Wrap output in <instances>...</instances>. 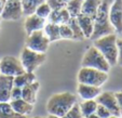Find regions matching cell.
Here are the masks:
<instances>
[{
    "mask_svg": "<svg viewBox=\"0 0 122 118\" xmlns=\"http://www.w3.org/2000/svg\"><path fill=\"white\" fill-rule=\"evenodd\" d=\"M112 0H102L101 5L94 17V30L91 39L95 40L103 36L115 34V29L109 21V9Z\"/></svg>",
    "mask_w": 122,
    "mask_h": 118,
    "instance_id": "obj_1",
    "label": "cell"
},
{
    "mask_svg": "<svg viewBox=\"0 0 122 118\" xmlns=\"http://www.w3.org/2000/svg\"><path fill=\"white\" fill-rule=\"evenodd\" d=\"M77 102V97L70 92H62L53 94L46 103V111L49 115L63 117Z\"/></svg>",
    "mask_w": 122,
    "mask_h": 118,
    "instance_id": "obj_2",
    "label": "cell"
},
{
    "mask_svg": "<svg viewBox=\"0 0 122 118\" xmlns=\"http://www.w3.org/2000/svg\"><path fill=\"white\" fill-rule=\"evenodd\" d=\"M93 46L104 55L110 66L117 64L118 61V48H117V36L115 34L106 35L94 40Z\"/></svg>",
    "mask_w": 122,
    "mask_h": 118,
    "instance_id": "obj_3",
    "label": "cell"
},
{
    "mask_svg": "<svg viewBox=\"0 0 122 118\" xmlns=\"http://www.w3.org/2000/svg\"><path fill=\"white\" fill-rule=\"evenodd\" d=\"M82 67H91L95 70H99L102 72L108 73L110 70V64L104 58V55L95 48L94 46L90 47L88 51L84 53L81 62Z\"/></svg>",
    "mask_w": 122,
    "mask_h": 118,
    "instance_id": "obj_4",
    "label": "cell"
},
{
    "mask_svg": "<svg viewBox=\"0 0 122 118\" xmlns=\"http://www.w3.org/2000/svg\"><path fill=\"white\" fill-rule=\"evenodd\" d=\"M108 79V74L99 70L91 68V67H81L78 73L79 83L91 85V86L102 87Z\"/></svg>",
    "mask_w": 122,
    "mask_h": 118,
    "instance_id": "obj_5",
    "label": "cell"
},
{
    "mask_svg": "<svg viewBox=\"0 0 122 118\" xmlns=\"http://www.w3.org/2000/svg\"><path fill=\"white\" fill-rule=\"evenodd\" d=\"M46 53H40L36 52L34 50H30L28 48H24L21 53V63L23 65L25 72L34 73L40 65H42L46 61Z\"/></svg>",
    "mask_w": 122,
    "mask_h": 118,
    "instance_id": "obj_6",
    "label": "cell"
},
{
    "mask_svg": "<svg viewBox=\"0 0 122 118\" xmlns=\"http://www.w3.org/2000/svg\"><path fill=\"white\" fill-rule=\"evenodd\" d=\"M25 72L21 60L15 56L7 55L0 60V74L5 76L15 77Z\"/></svg>",
    "mask_w": 122,
    "mask_h": 118,
    "instance_id": "obj_7",
    "label": "cell"
},
{
    "mask_svg": "<svg viewBox=\"0 0 122 118\" xmlns=\"http://www.w3.org/2000/svg\"><path fill=\"white\" fill-rule=\"evenodd\" d=\"M49 44H50V40L44 35L43 30H37L31 32L26 39V48L40 53H46Z\"/></svg>",
    "mask_w": 122,
    "mask_h": 118,
    "instance_id": "obj_8",
    "label": "cell"
},
{
    "mask_svg": "<svg viewBox=\"0 0 122 118\" xmlns=\"http://www.w3.org/2000/svg\"><path fill=\"white\" fill-rule=\"evenodd\" d=\"M23 15L24 13L21 1L7 0L0 17L5 21H19Z\"/></svg>",
    "mask_w": 122,
    "mask_h": 118,
    "instance_id": "obj_9",
    "label": "cell"
},
{
    "mask_svg": "<svg viewBox=\"0 0 122 118\" xmlns=\"http://www.w3.org/2000/svg\"><path fill=\"white\" fill-rule=\"evenodd\" d=\"M95 100H96L97 104L103 105L104 107H106V108L111 113V115H116V116L121 117L119 105H118L117 99H116V95L113 92H111V91L101 92L99 95Z\"/></svg>",
    "mask_w": 122,
    "mask_h": 118,
    "instance_id": "obj_10",
    "label": "cell"
},
{
    "mask_svg": "<svg viewBox=\"0 0 122 118\" xmlns=\"http://www.w3.org/2000/svg\"><path fill=\"white\" fill-rule=\"evenodd\" d=\"M109 21L118 34H122V0H112L109 9Z\"/></svg>",
    "mask_w": 122,
    "mask_h": 118,
    "instance_id": "obj_11",
    "label": "cell"
},
{
    "mask_svg": "<svg viewBox=\"0 0 122 118\" xmlns=\"http://www.w3.org/2000/svg\"><path fill=\"white\" fill-rule=\"evenodd\" d=\"M46 24V20L42 19V17H40L37 14L34 13L30 14V15H27L25 23H24V28H25V32H27V35H29V34L37 32V30H42Z\"/></svg>",
    "mask_w": 122,
    "mask_h": 118,
    "instance_id": "obj_12",
    "label": "cell"
},
{
    "mask_svg": "<svg viewBox=\"0 0 122 118\" xmlns=\"http://www.w3.org/2000/svg\"><path fill=\"white\" fill-rule=\"evenodd\" d=\"M13 78L0 74V102H10L11 90L13 88Z\"/></svg>",
    "mask_w": 122,
    "mask_h": 118,
    "instance_id": "obj_13",
    "label": "cell"
},
{
    "mask_svg": "<svg viewBox=\"0 0 122 118\" xmlns=\"http://www.w3.org/2000/svg\"><path fill=\"white\" fill-rule=\"evenodd\" d=\"M76 19L81 30H82L83 35H84V38L91 39L93 30H94V19H92V17H90L88 15H84L82 13L79 14Z\"/></svg>",
    "mask_w": 122,
    "mask_h": 118,
    "instance_id": "obj_14",
    "label": "cell"
},
{
    "mask_svg": "<svg viewBox=\"0 0 122 118\" xmlns=\"http://www.w3.org/2000/svg\"><path fill=\"white\" fill-rule=\"evenodd\" d=\"M77 91L79 93V97L82 100H95L102 92L101 87L84 85V83H79Z\"/></svg>",
    "mask_w": 122,
    "mask_h": 118,
    "instance_id": "obj_15",
    "label": "cell"
},
{
    "mask_svg": "<svg viewBox=\"0 0 122 118\" xmlns=\"http://www.w3.org/2000/svg\"><path fill=\"white\" fill-rule=\"evenodd\" d=\"M40 88V83L37 80L22 88V99L30 104H35L37 100V92Z\"/></svg>",
    "mask_w": 122,
    "mask_h": 118,
    "instance_id": "obj_16",
    "label": "cell"
},
{
    "mask_svg": "<svg viewBox=\"0 0 122 118\" xmlns=\"http://www.w3.org/2000/svg\"><path fill=\"white\" fill-rule=\"evenodd\" d=\"M71 16L67 11L66 8H62L60 10H52L51 14L48 17V22L50 23H54L57 25H62V24H67Z\"/></svg>",
    "mask_w": 122,
    "mask_h": 118,
    "instance_id": "obj_17",
    "label": "cell"
},
{
    "mask_svg": "<svg viewBox=\"0 0 122 118\" xmlns=\"http://www.w3.org/2000/svg\"><path fill=\"white\" fill-rule=\"evenodd\" d=\"M11 107L15 113L20 114L23 116H27L31 114L32 109H34V104L26 102L23 99H17V100H11L10 101Z\"/></svg>",
    "mask_w": 122,
    "mask_h": 118,
    "instance_id": "obj_18",
    "label": "cell"
},
{
    "mask_svg": "<svg viewBox=\"0 0 122 118\" xmlns=\"http://www.w3.org/2000/svg\"><path fill=\"white\" fill-rule=\"evenodd\" d=\"M101 2L102 0H84L82 5V9H81V13L94 19L97 10L101 5Z\"/></svg>",
    "mask_w": 122,
    "mask_h": 118,
    "instance_id": "obj_19",
    "label": "cell"
},
{
    "mask_svg": "<svg viewBox=\"0 0 122 118\" xmlns=\"http://www.w3.org/2000/svg\"><path fill=\"white\" fill-rule=\"evenodd\" d=\"M43 32L44 35L46 36L50 42L52 41H57L61 39L60 36V25L54 23H50V22H46V24L43 27Z\"/></svg>",
    "mask_w": 122,
    "mask_h": 118,
    "instance_id": "obj_20",
    "label": "cell"
},
{
    "mask_svg": "<svg viewBox=\"0 0 122 118\" xmlns=\"http://www.w3.org/2000/svg\"><path fill=\"white\" fill-rule=\"evenodd\" d=\"M36 80V76L34 73H29V72H24L22 74L17 75L13 78V85L15 87L19 88H23V87L27 86L29 83L34 82Z\"/></svg>",
    "mask_w": 122,
    "mask_h": 118,
    "instance_id": "obj_21",
    "label": "cell"
},
{
    "mask_svg": "<svg viewBox=\"0 0 122 118\" xmlns=\"http://www.w3.org/2000/svg\"><path fill=\"white\" fill-rule=\"evenodd\" d=\"M0 118H27V116L15 113L10 102H0Z\"/></svg>",
    "mask_w": 122,
    "mask_h": 118,
    "instance_id": "obj_22",
    "label": "cell"
},
{
    "mask_svg": "<svg viewBox=\"0 0 122 118\" xmlns=\"http://www.w3.org/2000/svg\"><path fill=\"white\" fill-rule=\"evenodd\" d=\"M97 105L98 104H97L96 100H83V102L79 104V108H80L82 116L85 117L91 114H94L96 112Z\"/></svg>",
    "mask_w": 122,
    "mask_h": 118,
    "instance_id": "obj_23",
    "label": "cell"
},
{
    "mask_svg": "<svg viewBox=\"0 0 122 118\" xmlns=\"http://www.w3.org/2000/svg\"><path fill=\"white\" fill-rule=\"evenodd\" d=\"M46 0H22V8H23L24 15H30L34 14L36 9L39 7L41 3H43Z\"/></svg>",
    "mask_w": 122,
    "mask_h": 118,
    "instance_id": "obj_24",
    "label": "cell"
},
{
    "mask_svg": "<svg viewBox=\"0 0 122 118\" xmlns=\"http://www.w3.org/2000/svg\"><path fill=\"white\" fill-rule=\"evenodd\" d=\"M84 0H70L69 2L66 3V9L69 12L71 17H77L79 14L81 13V9H82V5Z\"/></svg>",
    "mask_w": 122,
    "mask_h": 118,
    "instance_id": "obj_25",
    "label": "cell"
},
{
    "mask_svg": "<svg viewBox=\"0 0 122 118\" xmlns=\"http://www.w3.org/2000/svg\"><path fill=\"white\" fill-rule=\"evenodd\" d=\"M67 24L69 25V27H70V29H71V32H72V39H75V40L85 39L84 35H83V32H82V30H81L80 26H79L78 22H77L76 17H70Z\"/></svg>",
    "mask_w": 122,
    "mask_h": 118,
    "instance_id": "obj_26",
    "label": "cell"
},
{
    "mask_svg": "<svg viewBox=\"0 0 122 118\" xmlns=\"http://www.w3.org/2000/svg\"><path fill=\"white\" fill-rule=\"evenodd\" d=\"M51 12H52V9H51V8L49 7L48 3L44 1L43 3H41V5L36 9L35 14H37L38 16H40V17H42V19H44V20H48V17L51 14Z\"/></svg>",
    "mask_w": 122,
    "mask_h": 118,
    "instance_id": "obj_27",
    "label": "cell"
},
{
    "mask_svg": "<svg viewBox=\"0 0 122 118\" xmlns=\"http://www.w3.org/2000/svg\"><path fill=\"white\" fill-rule=\"evenodd\" d=\"M61 118H83L82 114H81V112H80V108H79V104L76 103L71 108L69 109V111Z\"/></svg>",
    "mask_w": 122,
    "mask_h": 118,
    "instance_id": "obj_28",
    "label": "cell"
},
{
    "mask_svg": "<svg viewBox=\"0 0 122 118\" xmlns=\"http://www.w3.org/2000/svg\"><path fill=\"white\" fill-rule=\"evenodd\" d=\"M60 36L61 39H72V32L68 24L60 25Z\"/></svg>",
    "mask_w": 122,
    "mask_h": 118,
    "instance_id": "obj_29",
    "label": "cell"
},
{
    "mask_svg": "<svg viewBox=\"0 0 122 118\" xmlns=\"http://www.w3.org/2000/svg\"><path fill=\"white\" fill-rule=\"evenodd\" d=\"M46 2L52 10H60L66 7V3L63 0H46Z\"/></svg>",
    "mask_w": 122,
    "mask_h": 118,
    "instance_id": "obj_30",
    "label": "cell"
},
{
    "mask_svg": "<svg viewBox=\"0 0 122 118\" xmlns=\"http://www.w3.org/2000/svg\"><path fill=\"white\" fill-rule=\"evenodd\" d=\"M98 118H108L109 116L111 115V113L106 108V107H104L103 105H97V108H96V112H95Z\"/></svg>",
    "mask_w": 122,
    "mask_h": 118,
    "instance_id": "obj_31",
    "label": "cell"
},
{
    "mask_svg": "<svg viewBox=\"0 0 122 118\" xmlns=\"http://www.w3.org/2000/svg\"><path fill=\"white\" fill-rule=\"evenodd\" d=\"M17 99H22V88L13 86V88L11 90V95H10V101Z\"/></svg>",
    "mask_w": 122,
    "mask_h": 118,
    "instance_id": "obj_32",
    "label": "cell"
},
{
    "mask_svg": "<svg viewBox=\"0 0 122 118\" xmlns=\"http://www.w3.org/2000/svg\"><path fill=\"white\" fill-rule=\"evenodd\" d=\"M117 48H118L117 64L122 65V38H117Z\"/></svg>",
    "mask_w": 122,
    "mask_h": 118,
    "instance_id": "obj_33",
    "label": "cell"
},
{
    "mask_svg": "<svg viewBox=\"0 0 122 118\" xmlns=\"http://www.w3.org/2000/svg\"><path fill=\"white\" fill-rule=\"evenodd\" d=\"M115 95H116V99H117V102H118V105H119L120 113H121V117H122V90L116 92Z\"/></svg>",
    "mask_w": 122,
    "mask_h": 118,
    "instance_id": "obj_34",
    "label": "cell"
},
{
    "mask_svg": "<svg viewBox=\"0 0 122 118\" xmlns=\"http://www.w3.org/2000/svg\"><path fill=\"white\" fill-rule=\"evenodd\" d=\"M5 2H7V0H0V15L2 13V10H3V8H5Z\"/></svg>",
    "mask_w": 122,
    "mask_h": 118,
    "instance_id": "obj_35",
    "label": "cell"
},
{
    "mask_svg": "<svg viewBox=\"0 0 122 118\" xmlns=\"http://www.w3.org/2000/svg\"><path fill=\"white\" fill-rule=\"evenodd\" d=\"M83 118H98V116L96 115V114H91V115H88V116H85V117H83Z\"/></svg>",
    "mask_w": 122,
    "mask_h": 118,
    "instance_id": "obj_36",
    "label": "cell"
},
{
    "mask_svg": "<svg viewBox=\"0 0 122 118\" xmlns=\"http://www.w3.org/2000/svg\"><path fill=\"white\" fill-rule=\"evenodd\" d=\"M108 118H121V117H119V116H116V115H110Z\"/></svg>",
    "mask_w": 122,
    "mask_h": 118,
    "instance_id": "obj_37",
    "label": "cell"
},
{
    "mask_svg": "<svg viewBox=\"0 0 122 118\" xmlns=\"http://www.w3.org/2000/svg\"><path fill=\"white\" fill-rule=\"evenodd\" d=\"M46 118H60V117H56V116H53V115H49Z\"/></svg>",
    "mask_w": 122,
    "mask_h": 118,
    "instance_id": "obj_38",
    "label": "cell"
},
{
    "mask_svg": "<svg viewBox=\"0 0 122 118\" xmlns=\"http://www.w3.org/2000/svg\"><path fill=\"white\" fill-rule=\"evenodd\" d=\"M32 118H46V117H42V116H36V117H32Z\"/></svg>",
    "mask_w": 122,
    "mask_h": 118,
    "instance_id": "obj_39",
    "label": "cell"
},
{
    "mask_svg": "<svg viewBox=\"0 0 122 118\" xmlns=\"http://www.w3.org/2000/svg\"><path fill=\"white\" fill-rule=\"evenodd\" d=\"M63 1H64L65 3H67V2H69V1H70V0H63Z\"/></svg>",
    "mask_w": 122,
    "mask_h": 118,
    "instance_id": "obj_40",
    "label": "cell"
},
{
    "mask_svg": "<svg viewBox=\"0 0 122 118\" xmlns=\"http://www.w3.org/2000/svg\"><path fill=\"white\" fill-rule=\"evenodd\" d=\"M15 1H22V0H15Z\"/></svg>",
    "mask_w": 122,
    "mask_h": 118,
    "instance_id": "obj_41",
    "label": "cell"
},
{
    "mask_svg": "<svg viewBox=\"0 0 122 118\" xmlns=\"http://www.w3.org/2000/svg\"><path fill=\"white\" fill-rule=\"evenodd\" d=\"M0 23H1V17H0Z\"/></svg>",
    "mask_w": 122,
    "mask_h": 118,
    "instance_id": "obj_42",
    "label": "cell"
}]
</instances>
